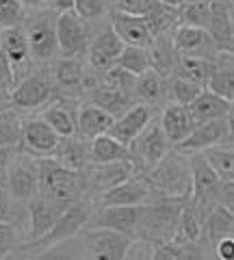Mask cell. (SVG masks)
<instances>
[{"instance_id": "6da1fadb", "label": "cell", "mask_w": 234, "mask_h": 260, "mask_svg": "<svg viewBox=\"0 0 234 260\" xmlns=\"http://www.w3.org/2000/svg\"><path fill=\"white\" fill-rule=\"evenodd\" d=\"M37 160V176H39V191L52 204L63 210L70 204L83 200L87 182L85 176L76 169H68L61 162H56L52 156H42Z\"/></svg>"}, {"instance_id": "7a4b0ae2", "label": "cell", "mask_w": 234, "mask_h": 260, "mask_svg": "<svg viewBox=\"0 0 234 260\" xmlns=\"http://www.w3.org/2000/svg\"><path fill=\"white\" fill-rule=\"evenodd\" d=\"M143 178L156 191L158 198H191V162L187 154L180 150H167L154 165L145 169Z\"/></svg>"}, {"instance_id": "3957f363", "label": "cell", "mask_w": 234, "mask_h": 260, "mask_svg": "<svg viewBox=\"0 0 234 260\" xmlns=\"http://www.w3.org/2000/svg\"><path fill=\"white\" fill-rule=\"evenodd\" d=\"M184 202L187 200L160 198L143 204L139 228H137V239H145L152 245L172 241L176 234V228H178V217Z\"/></svg>"}, {"instance_id": "277c9868", "label": "cell", "mask_w": 234, "mask_h": 260, "mask_svg": "<svg viewBox=\"0 0 234 260\" xmlns=\"http://www.w3.org/2000/svg\"><path fill=\"white\" fill-rule=\"evenodd\" d=\"M72 243L78 245V256L83 258H95V260H117L124 258L128 243L132 241V237L122 232H115L111 228H83L76 237L70 239Z\"/></svg>"}, {"instance_id": "5b68a950", "label": "cell", "mask_w": 234, "mask_h": 260, "mask_svg": "<svg viewBox=\"0 0 234 260\" xmlns=\"http://www.w3.org/2000/svg\"><path fill=\"white\" fill-rule=\"evenodd\" d=\"M93 210L95 208L85 200H78V202H74V204H70L68 208H63L61 213L56 215L54 223H52L50 230H48V234L44 239L37 241V245L50 249L52 245H61V243L70 241L72 237H76V234L89 223Z\"/></svg>"}, {"instance_id": "8992f818", "label": "cell", "mask_w": 234, "mask_h": 260, "mask_svg": "<svg viewBox=\"0 0 234 260\" xmlns=\"http://www.w3.org/2000/svg\"><path fill=\"white\" fill-rule=\"evenodd\" d=\"M54 18L50 11H39L33 20H28L26 24L22 22L24 35L28 42V50H30V59L35 61H52L59 46H56V30H54Z\"/></svg>"}, {"instance_id": "52a82bcc", "label": "cell", "mask_w": 234, "mask_h": 260, "mask_svg": "<svg viewBox=\"0 0 234 260\" xmlns=\"http://www.w3.org/2000/svg\"><path fill=\"white\" fill-rule=\"evenodd\" d=\"M87 20L78 18L74 11L56 13L54 18V30H56V46L63 56H80L87 52L91 30L85 24Z\"/></svg>"}, {"instance_id": "ba28073f", "label": "cell", "mask_w": 234, "mask_h": 260, "mask_svg": "<svg viewBox=\"0 0 234 260\" xmlns=\"http://www.w3.org/2000/svg\"><path fill=\"white\" fill-rule=\"evenodd\" d=\"M18 154H15V158L11 160V165L5 174V189L9 191V195L15 202L26 204L39 191L37 160L30 156V154L28 156H18Z\"/></svg>"}, {"instance_id": "9c48e42d", "label": "cell", "mask_w": 234, "mask_h": 260, "mask_svg": "<svg viewBox=\"0 0 234 260\" xmlns=\"http://www.w3.org/2000/svg\"><path fill=\"white\" fill-rule=\"evenodd\" d=\"M169 150V141L167 137L160 130L158 119L152 117V121L145 126L135 139L128 143V152H130V158L137 165V169H148L154 162L163 156V154Z\"/></svg>"}, {"instance_id": "30bf717a", "label": "cell", "mask_w": 234, "mask_h": 260, "mask_svg": "<svg viewBox=\"0 0 234 260\" xmlns=\"http://www.w3.org/2000/svg\"><path fill=\"white\" fill-rule=\"evenodd\" d=\"M154 200H160V198L148 184V180H145L143 176H139V178L130 176L128 180L98 193L95 206L98 208H102V206H137V204H148V202H154Z\"/></svg>"}, {"instance_id": "8fae6325", "label": "cell", "mask_w": 234, "mask_h": 260, "mask_svg": "<svg viewBox=\"0 0 234 260\" xmlns=\"http://www.w3.org/2000/svg\"><path fill=\"white\" fill-rule=\"evenodd\" d=\"M223 141H232V115L195 124L191 128V133L178 145H174V148L189 154V152H202V150L211 148V145L223 143Z\"/></svg>"}, {"instance_id": "7c38bea8", "label": "cell", "mask_w": 234, "mask_h": 260, "mask_svg": "<svg viewBox=\"0 0 234 260\" xmlns=\"http://www.w3.org/2000/svg\"><path fill=\"white\" fill-rule=\"evenodd\" d=\"M169 42L176 54H189V56H206V59H213V54H221L217 50V46L213 44L211 35L206 32V28L199 26H191V24H178L172 35H169ZM215 61V59H213Z\"/></svg>"}, {"instance_id": "4fadbf2b", "label": "cell", "mask_w": 234, "mask_h": 260, "mask_svg": "<svg viewBox=\"0 0 234 260\" xmlns=\"http://www.w3.org/2000/svg\"><path fill=\"white\" fill-rule=\"evenodd\" d=\"M135 172H137V165L130 158H119V160H109V162H91L85 182H87V189L89 191L102 193V191L111 189V186L128 180L130 176H135Z\"/></svg>"}, {"instance_id": "5bb4252c", "label": "cell", "mask_w": 234, "mask_h": 260, "mask_svg": "<svg viewBox=\"0 0 234 260\" xmlns=\"http://www.w3.org/2000/svg\"><path fill=\"white\" fill-rule=\"evenodd\" d=\"M61 137L50 128V124L39 117V119H30L26 124H22V139H20V148L30 154L33 158H42V156H52V152L56 148Z\"/></svg>"}, {"instance_id": "9a60e30c", "label": "cell", "mask_w": 234, "mask_h": 260, "mask_svg": "<svg viewBox=\"0 0 234 260\" xmlns=\"http://www.w3.org/2000/svg\"><path fill=\"white\" fill-rule=\"evenodd\" d=\"M11 87V107L20 111L39 109L52 98V87L46 78L37 74H26L24 78L15 80Z\"/></svg>"}, {"instance_id": "2e32d148", "label": "cell", "mask_w": 234, "mask_h": 260, "mask_svg": "<svg viewBox=\"0 0 234 260\" xmlns=\"http://www.w3.org/2000/svg\"><path fill=\"white\" fill-rule=\"evenodd\" d=\"M152 117H154V109H152L150 104H143V102L141 104H130L122 115H117L115 119H113V124L109 128V135L128 148V143H130L135 137L150 124Z\"/></svg>"}, {"instance_id": "e0dca14e", "label": "cell", "mask_w": 234, "mask_h": 260, "mask_svg": "<svg viewBox=\"0 0 234 260\" xmlns=\"http://www.w3.org/2000/svg\"><path fill=\"white\" fill-rule=\"evenodd\" d=\"M143 204L137 206H102L98 215H91L87 225H100L111 228L115 232L128 234V237H137V228H139Z\"/></svg>"}, {"instance_id": "ac0fdd59", "label": "cell", "mask_w": 234, "mask_h": 260, "mask_svg": "<svg viewBox=\"0 0 234 260\" xmlns=\"http://www.w3.org/2000/svg\"><path fill=\"white\" fill-rule=\"evenodd\" d=\"M206 32L219 52H232V5L230 0H211V15H208Z\"/></svg>"}, {"instance_id": "d6986e66", "label": "cell", "mask_w": 234, "mask_h": 260, "mask_svg": "<svg viewBox=\"0 0 234 260\" xmlns=\"http://www.w3.org/2000/svg\"><path fill=\"white\" fill-rule=\"evenodd\" d=\"M109 26L115 30V35L122 39L126 46H143L150 48L152 46V32L145 24L143 15H132V13H124V11H115L111 15V24Z\"/></svg>"}, {"instance_id": "ffe728a7", "label": "cell", "mask_w": 234, "mask_h": 260, "mask_svg": "<svg viewBox=\"0 0 234 260\" xmlns=\"http://www.w3.org/2000/svg\"><path fill=\"white\" fill-rule=\"evenodd\" d=\"M184 109H187L193 126L202 124V121H208V119H219V117L232 115V102L223 100V98L208 91V89H202V91L195 95V100L191 104H187Z\"/></svg>"}, {"instance_id": "44dd1931", "label": "cell", "mask_w": 234, "mask_h": 260, "mask_svg": "<svg viewBox=\"0 0 234 260\" xmlns=\"http://www.w3.org/2000/svg\"><path fill=\"white\" fill-rule=\"evenodd\" d=\"M204 215H206V210L202 208L197 202H193L189 198L182 204L180 217H178V228H176V234L172 241L197 245V243L204 239Z\"/></svg>"}, {"instance_id": "7402d4cb", "label": "cell", "mask_w": 234, "mask_h": 260, "mask_svg": "<svg viewBox=\"0 0 234 260\" xmlns=\"http://www.w3.org/2000/svg\"><path fill=\"white\" fill-rule=\"evenodd\" d=\"M0 50H3L5 59L9 61L11 72L15 76V72L26 68L33 61L30 59V50H28V42L24 35L22 24L20 26H9V28H0Z\"/></svg>"}, {"instance_id": "603a6c76", "label": "cell", "mask_w": 234, "mask_h": 260, "mask_svg": "<svg viewBox=\"0 0 234 260\" xmlns=\"http://www.w3.org/2000/svg\"><path fill=\"white\" fill-rule=\"evenodd\" d=\"M26 204H28V208H26V213H28V234H30V239L37 243L39 239H44L48 234V230L52 228L54 219L61 210L56 208L48 198H44L42 193L33 195Z\"/></svg>"}, {"instance_id": "cb8c5ba5", "label": "cell", "mask_w": 234, "mask_h": 260, "mask_svg": "<svg viewBox=\"0 0 234 260\" xmlns=\"http://www.w3.org/2000/svg\"><path fill=\"white\" fill-rule=\"evenodd\" d=\"M113 119L115 117H113L111 113H107L100 107H95V104L80 107L78 113H76V135L85 141H91V139H95V137L109 133Z\"/></svg>"}, {"instance_id": "d4e9b609", "label": "cell", "mask_w": 234, "mask_h": 260, "mask_svg": "<svg viewBox=\"0 0 234 260\" xmlns=\"http://www.w3.org/2000/svg\"><path fill=\"white\" fill-rule=\"evenodd\" d=\"M52 158L68 169L83 172L87 167V162H89V141L80 139L78 135L61 137L54 152H52Z\"/></svg>"}, {"instance_id": "484cf974", "label": "cell", "mask_w": 234, "mask_h": 260, "mask_svg": "<svg viewBox=\"0 0 234 260\" xmlns=\"http://www.w3.org/2000/svg\"><path fill=\"white\" fill-rule=\"evenodd\" d=\"M158 124L163 135L167 137L169 145H178L193 128V121L189 117L187 109L180 107V104H167L158 117Z\"/></svg>"}, {"instance_id": "4316f807", "label": "cell", "mask_w": 234, "mask_h": 260, "mask_svg": "<svg viewBox=\"0 0 234 260\" xmlns=\"http://www.w3.org/2000/svg\"><path fill=\"white\" fill-rule=\"evenodd\" d=\"M145 24L152 32V37L160 35H172V30L180 24V5H169L154 0L152 9L143 15Z\"/></svg>"}, {"instance_id": "83f0119b", "label": "cell", "mask_w": 234, "mask_h": 260, "mask_svg": "<svg viewBox=\"0 0 234 260\" xmlns=\"http://www.w3.org/2000/svg\"><path fill=\"white\" fill-rule=\"evenodd\" d=\"M217 68V63L213 59H206V56H189V54H180L178 61H176V76H180L189 83L197 85L202 89H206V83L211 78L213 70Z\"/></svg>"}, {"instance_id": "f1b7e54d", "label": "cell", "mask_w": 234, "mask_h": 260, "mask_svg": "<svg viewBox=\"0 0 234 260\" xmlns=\"http://www.w3.org/2000/svg\"><path fill=\"white\" fill-rule=\"evenodd\" d=\"M204 234L208 237V241L215 243L221 241L225 237H232L234 234V215L232 208H225L221 204H213L206 210L204 215Z\"/></svg>"}, {"instance_id": "f546056e", "label": "cell", "mask_w": 234, "mask_h": 260, "mask_svg": "<svg viewBox=\"0 0 234 260\" xmlns=\"http://www.w3.org/2000/svg\"><path fill=\"white\" fill-rule=\"evenodd\" d=\"M89 98H91V104H95V107H100L107 113H111L113 117L122 115V113L132 104L130 95L117 91V89H111V87L102 85V83H95V85L89 87Z\"/></svg>"}, {"instance_id": "4dcf8cb0", "label": "cell", "mask_w": 234, "mask_h": 260, "mask_svg": "<svg viewBox=\"0 0 234 260\" xmlns=\"http://www.w3.org/2000/svg\"><path fill=\"white\" fill-rule=\"evenodd\" d=\"M206 162L213 167V172L219 176V180H234V150L232 141H223L202 150Z\"/></svg>"}, {"instance_id": "1f68e13d", "label": "cell", "mask_w": 234, "mask_h": 260, "mask_svg": "<svg viewBox=\"0 0 234 260\" xmlns=\"http://www.w3.org/2000/svg\"><path fill=\"white\" fill-rule=\"evenodd\" d=\"M119 158H130V152H128L124 143L113 139L109 133H104L89 141V162H109V160H119Z\"/></svg>"}, {"instance_id": "d6a6232c", "label": "cell", "mask_w": 234, "mask_h": 260, "mask_svg": "<svg viewBox=\"0 0 234 260\" xmlns=\"http://www.w3.org/2000/svg\"><path fill=\"white\" fill-rule=\"evenodd\" d=\"M160 93H163V76L154 70H145L141 74H137L135 87H132V98L143 104L156 102Z\"/></svg>"}, {"instance_id": "836d02e7", "label": "cell", "mask_w": 234, "mask_h": 260, "mask_svg": "<svg viewBox=\"0 0 234 260\" xmlns=\"http://www.w3.org/2000/svg\"><path fill=\"white\" fill-rule=\"evenodd\" d=\"M54 80L63 89H76L85 83V70L78 56H63L54 63Z\"/></svg>"}, {"instance_id": "e575fe53", "label": "cell", "mask_w": 234, "mask_h": 260, "mask_svg": "<svg viewBox=\"0 0 234 260\" xmlns=\"http://www.w3.org/2000/svg\"><path fill=\"white\" fill-rule=\"evenodd\" d=\"M115 65L124 68L130 74H141L145 70H152V59H150V48L143 46H124V50L119 52L115 59Z\"/></svg>"}, {"instance_id": "d590c367", "label": "cell", "mask_w": 234, "mask_h": 260, "mask_svg": "<svg viewBox=\"0 0 234 260\" xmlns=\"http://www.w3.org/2000/svg\"><path fill=\"white\" fill-rule=\"evenodd\" d=\"M44 119L50 124V128L54 130L59 137H72L76 135V115L70 107H63V104H54L44 113Z\"/></svg>"}, {"instance_id": "8d00e7d4", "label": "cell", "mask_w": 234, "mask_h": 260, "mask_svg": "<svg viewBox=\"0 0 234 260\" xmlns=\"http://www.w3.org/2000/svg\"><path fill=\"white\" fill-rule=\"evenodd\" d=\"M206 89L217 93L219 98H223V100L234 102V72H232V65H225L223 68V65L217 63V68L213 70V74L206 83Z\"/></svg>"}, {"instance_id": "74e56055", "label": "cell", "mask_w": 234, "mask_h": 260, "mask_svg": "<svg viewBox=\"0 0 234 260\" xmlns=\"http://www.w3.org/2000/svg\"><path fill=\"white\" fill-rule=\"evenodd\" d=\"M22 119L18 113L7 109L0 113V148H20Z\"/></svg>"}, {"instance_id": "f35d334b", "label": "cell", "mask_w": 234, "mask_h": 260, "mask_svg": "<svg viewBox=\"0 0 234 260\" xmlns=\"http://www.w3.org/2000/svg\"><path fill=\"white\" fill-rule=\"evenodd\" d=\"M135 74H130V72H126L124 68H119V65L113 63L109 70H104L100 74V80L98 83L107 85L111 89H117V91H122L126 95L132 98V87H135Z\"/></svg>"}, {"instance_id": "ab89813d", "label": "cell", "mask_w": 234, "mask_h": 260, "mask_svg": "<svg viewBox=\"0 0 234 260\" xmlns=\"http://www.w3.org/2000/svg\"><path fill=\"white\" fill-rule=\"evenodd\" d=\"M124 46H126V44L115 35V30H113L111 26H107L104 30H100L93 39H89V46H87V48H93V50L107 54L109 59L115 61L117 56H119V52L124 50Z\"/></svg>"}, {"instance_id": "60d3db41", "label": "cell", "mask_w": 234, "mask_h": 260, "mask_svg": "<svg viewBox=\"0 0 234 260\" xmlns=\"http://www.w3.org/2000/svg\"><path fill=\"white\" fill-rule=\"evenodd\" d=\"M208 15H211V0L202 3H180V24L206 28Z\"/></svg>"}, {"instance_id": "b9f144b4", "label": "cell", "mask_w": 234, "mask_h": 260, "mask_svg": "<svg viewBox=\"0 0 234 260\" xmlns=\"http://www.w3.org/2000/svg\"><path fill=\"white\" fill-rule=\"evenodd\" d=\"M202 91V87L189 83V80H184L180 76H174L169 80V95H172L174 104H180V107H187L195 100V95Z\"/></svg>"}, {"instance_id": "7bdbcfd3", "label": "cell", "mask_w": 234, "mask_h": 260, "mask_svg": "<svg viewBox=\"0 0 234 260\" xmlns=\"http://www.w3.org/2000/svg\"><path fill=\"white\" fill-rule=\"evenodd\" d=\"M24 22V7L20 0H0V28L20 26Z\"/></svg>"}, {"instance_id": "ee69618b", "label": "cell", "mask_w": 234, "mask_h": 260, "mask_svg": "<svg viewBox=\"0 0 234 260\" xmlns=\"http://www.w3.org/2000/svg\"><path fill=\"white\" fill-rule=\"evenodd\" d=\"M109 0H74V13L83 20H100L107 15Z\"/></svg>"}, {"instance_id": "f6af8a7d", "label": "cell", "mask_w": 234, "mask_h": 260, "mask_svg": "<svg viewBox=\"0 0 234 260\" xmlns=\"http://www.w3.org/2000/svg\"><path fill=\"white\" fill-rule=\"evenodd\" d=\"M18 243V228L9 221H0V260L7 258Z\"/></svg>"}, {"instance_id": "bcb514c9", "label": "cell", "mask_w": 234, "mask_h": 260, "mask_svg": "<svg viewBox=\"0 0 234 260\" xmlns=\"http://www.w3.org/2000/svg\"><path fill=\"white\" fill-rule=\"evenodd\" d=\"M213 204H221L225 208H234V182L221 180L213 191Z\"/></svg>"}, {"instance_id": "7dc6e473", "label": "cell", "mask_w": 234, "mask_h": 260, "mask_svg": "<svg viewBox=\"0 0 234 260\" xmlns=\"http://www.w3.org/2000/svg\"><path fill=\"white\" fill-rule=\"evenodd\" d=\"M117 7V11H124V13H132V15H145L152 5H154V0H113Z\"/></svg>"}, {"instance_id": "c3c4849f", "label": "cell", "mask_w": 234, "mask_h": 260, "mask_svg": "<svg viewBox=\"0 0 234 260\" xmlns=\"http://www.w3.org/2000/svg\"><path fill=\"white\" fill-rule=\"evenodd\" d=\"M13 204H15V200L9 195V191L5 189V184H0V221L13 223V217H15Z\"/></svg>"}, {"instance_id": "681fc988", "label": "cell", "mask_w": 234, "mask_h": 260, "mask_svg": "<svg viewBox=\"0 0 234 260\" xmlns=\"http://www.w3.org/2000/svg\"><path fill=\"white\" fill-rule=\"evenodd\" d=\"M215 254L219 256L221 260H230L234 256V239L232 237H225L221 241L215 243Z\"/></svg>"}, {"instance_id": "f907efd6", "label": "cell", "mask_w": 234, "mask_h": 260, "mask_svg": "<svg viewBox=\"0 0 234 260\" xmlns=\"http://www.w3.org/2000/svg\"><path fill=\"white\" fill-rule=\"evenodd\" d=\"M18 152H20V148H0V178H5L7 169H9L11 160L15 158Z\"/></svg>"}, {"instance_id": "816d5d0a", "label": "cell", "mask_w": 234, "mask_h": 260, "mask_svg": "<svg viewBox=\"0 0 234 260\" xmlns=\"http://www.w3.org/2000/svg\"><path fill=\"white\" fill-rule=\"evenodd\" d=\"M7 109H11V87L0 85V113Z\"/></svg>"}, {"instance_id": "f5cc1de1", "label": "cell", "mask_w": 234, "mask_h": 260, "mask_svg": "<svg viewBox=\"0 0 234 260\" xmlns=\"http://www.w3.org/2000/svg\"><path fill=\"white\" fill-rule=\"evenodd\" d=\"M50 7L56 13H63V11H74V0H48Z\"/></svg>"}, {"instance_id": "db71d44e", "label": "cell", "mask_w": 234, "mask_h": 260, "mask_svg": "<svg viewBox=\"0 0 234 260\" xmlns=\"http://www.w3.org/2000/svg\"><path fill=\"white\" fill-rule=\"evenodd\" d=\"M24 9H30V11H39L42 7L48 5V0H20Z\"/></svg>"}, {"instance_id": "11a10c76", "label": "cell", "mask_w": 234, "mask_h": 260, "mask_svg": "<svg viewBox=\"0 0 234 260\" xmlns=\"http://www.w3.org/2000/svg\"><path fill=\"white\" fill-rule=\"evenodd\" d=\"M158 3H169V5H180L182 0H158Z\"/></svg>"}, {"instance_id": "9f6ffc18", "label": "cell", "mask_w": 234, "mask_h": 260, "mask_svg": "<svg viewBox=\"0 0 234 260\" xmlns=\"http://www.w3.org/2000/svg\"><path fill=\"white\" fill-rule=\"evenodd\" d=\"M182 3H202V0H182Z\"/></svg>"}, {"instance_id": "6f0895ef", "label": "cell", "mask_w": 234, "mask_h": 260, "mask_svg": "<svg viewBox=\"0 0 234 260\" xmlns=\"http://www.w3.org/2000/svg\"><path fill=\"white\" fill-rule=\"evenodd\" d=\"M109 3H113V0H109Z\"/></svg>"}]
</instances>
